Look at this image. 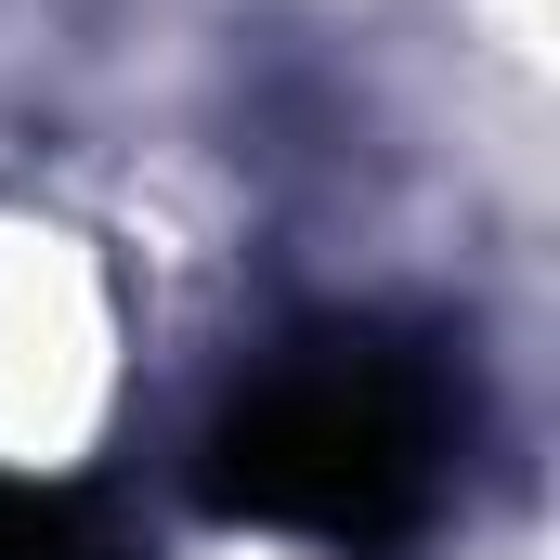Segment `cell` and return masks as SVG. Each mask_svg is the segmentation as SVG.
<instances>
[{"label":"cell","instance_id":"7a4b0ae2","mask_svg":"<svg viewBox=\"0 0 560 560\" xmlns=\"http://www.w3.org/2000/svg\"><path fill=\"white\" fill-rule=\"evenodd\" d=\"M0 560H105V535L66 495H0Z\"/></svg>","mask_w":560,"mask_h":560},{"label":"cell","instance_id":"6da1fadb","mask_svg":"<svg viewBox=\"0 0 560 560\" xmlns=\"http://www.w3.org/2000/svg\"><path fill=\"white\" fill-rule=\"evenodd\" d=\"M443 456H456V392L430 378V352L339 326L235 378V405L196 443V482L222 522H261L300 548H392L443 495Z\"/></svg>","mask_w":560,"mask_h":560}]
</instances>
